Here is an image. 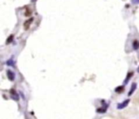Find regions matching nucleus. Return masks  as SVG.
I'll return each mask as SVG.
<instances>
[{
  "label": "nucleus",
  "instance_id": "obj_14",
  "mask_svg": "<svg viewBox=\"0 0 139 119\" xmlns=\"http://www.w3.org/2000/svg\"><path fill=\"white\" fill-rule=\"evenodd\" d=\"M37 0H31V2H36Z\"/></svg>",
  "mask_w": 139,
  "mask_h": 119
},
{
  "label": "nucleus",
  "instance_id": "obj_12",
  "mask_svg": "<svg viewBox=\"0 0 139 119\" xmlns=\"http://www.w3.org/2000/svg\"><path fill=\"white\" fill-rule=\"evenodd\" d=\"M31 14H32V12H31L30 10H27L25 12V13H24V16H29Z\"/></svg>",
  "mask_w": 139,
  "mask_h": 119
},
{
  "label": "nucleus",
  "instance_id": "obj_15",
  "mask_svg": "<svg viewBox=\"0 0 139 119\" xmlns=\"http://www.w3.org/2000/svg\"><path fill=\"white\" fill-rule=\"evenodd\" d=\"M137 72H138V73H139V66H138V68H137Z\"/></svg>",
  "mask_w": 139,
  "mask_h": 119
},
{
  "label": "nucleus",
  "instance_id": "obj_5",
  "mask_svg": "<svg viewBox=\"0 0 139 119\" xmlns=\"http://www.w3.org/2000/svg\"><path fill=\"white\" fill-rule=\"evenodd\" d=\"M33 17H30L29 19H28V20H26L25 21H24V29L27 30H29V27L31 26V24L33 23Z\"/></svg>",
  "mask_w": 139,
  "mask_h": 119
},
{
  "label": "nucleus",
  "instance_id": "obj_7",
  "mask_svg": "<svg viewBox=\"0 0 139 119\" xmlns=\"http://www.w3.org/2000/svg\"><path fill=\"white\" fill-rule=\"evenodd\" d=\"M133 76H134V72H129L127 74V76H126V78L125 79V81H124V84H125V85H127Z\"/></svg>",
  "mask_w": 139,
  "mask_h": 119
},
{
  "label": "nucleus",
  "instance_id": "obj_4",
  "mask_svg": "<svg viewBox=\"0 0 139 119\" xmlns=\"http://www.w3.org/2000/svg\"><path fill=\"white\" fill-rule=\"evenodd\" d=\"M7 77L9 81L13 82V81H15V74L12 70H7Z\"/></svg>",
  "mask_w": 139,
  "mask_h": 119
},
{
  "label": "nucleus",
  "instance_id": "obj_13",
  "mask_svg": "<svg viewBox=\"0 0 139 119\" xmlns=\"http://www.w3.org/2000/svg\"><path fill=\"white\" fill-rule=\"evenodd\" d=\"M131 2L134 5H138L139 4V0H131Z\"/></svg>",
  "mask_w": 139,
  "mask_h": 119
},
{
  "label": "nucleus",
  "instance_id": "obj_10",
  "mask_svg": "<svg viewBox=\"0 0 139 119\" xmlns=\"http://www.w3.org/2000/svg\"><path fill=\"white\" fill-rule=\"evenodd\" d=\"M125 90V86H118L115 88V92L116 93H122Z\"/></svg>",
  "mask_w": 139,
  "mask_h": 119
},
{
  "label": "nucleus",
  "instance_id": "obj_8",
  "mask_svg": "<svg viewBox=\"0 0 139 119\" xmlns=\"http://www.w3.org/2000/svg\"><path fill=\"white\" fill-rule=\"evenodd\" d=\"M15 62L14 59H13V56H11L10 59L7 60L6 61V64H7V66L15 67Z\"/></svg>",
  "mask_w": 139,
  "mask_h": 119
},
{
  "label": "nucleus",
  "instance_id": "obj_9",
  "mask_svg": "<svg viewBox=\"0 0 139 119\" xmlns=\"http://www.w3.org/2000/svg\"><path fill=\"white\" fill-rule=\"evenodd\" d=\"M133 48L135 51H137V50L139 49V41L137 39H135L134 42H133Z\"/></svg>",
  "mask_w": 139,
  "mask_h": 119
},
{
  "label": "nucleus",
  "instance_id": "obj_3",
  "mask_svg": "<svg viewBox=\"0 0 139 119\" xmlns=\"http://www.w3.org/2000/svg\"><path fill=\"white\" fill-rule=\"evenodd\" d=\"M10 93H11V98L13 100L18 101L20 100V95L15 92V89H11L10 90Z\"/></svg>",
  "mask_w": 139,
  "mask_h": 119
},
{
  "label": "nucleus",
  "instance_id": "obj_2",
  "mask_svg": "<svg viewBox=\"0 0 139 119\" xmlns=\"http://www.w3.org/2000/svg\"><path fill=\"white\" fill-rule=\"evenodd\" d=\"M102 104H103V107L96 109V112H98V114H104V112H106L107 109L108 108V104H107L105 101H103V100L102 101Z\"/></svg>",
  "mask_w": 139,
  "mask_h": 119
},
{
  "label": "nucleus",
  "instance_id": "obj_11",
  "mask_svg": "<svg viewBox=\"0 0 139 119\" xmlns=\"http://www.w3.org/2000/svg\"><path fill=\"white\" fill-rule=\"evenodd\" d=\"M13 40H14V35L13 34H11V35L7 38V41H6V43H7V44H10L11 42H13Z\"/></svg>",
  "mask_w": 139,
  "mask_h": 119
},
{
  "label": "nucleus",
  "instance_id": "obj_1",
  "mask_svg": "<svg viewBox=\"0 0 139 119\" xmlns=\"http://www.w3.org/2000/svg\"><path fill=\"white\" fill-rule=\"evenodd\" d=\"M129 102H130V100L127 99V100H124L121 103H119V104H117V106H116L117 109H124V108H126L129 105Z\"/></svg>",
  "mask_w": 139,
  "mask_h": 119
},
{
  "label": "nucleus",
  "instance_id": "obj_6",
  "mask_svg": "<svg viewBox=\"0 0 139 119\" xmlns=\"http://www.w3.org/2000/svg\"><path fill=\"white\" fill-rule=\"evenodd\" d=\"M137 87H138L137 83H136V82H133L132 85H131V88H130V90H129V92L128 93V96H131L134 93L135 90H137Z\"/></svg>",
  "mask_w": 139,
  "mask_h": 119
}]
</instances>
